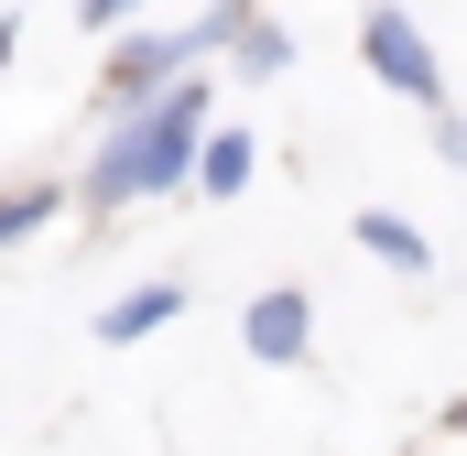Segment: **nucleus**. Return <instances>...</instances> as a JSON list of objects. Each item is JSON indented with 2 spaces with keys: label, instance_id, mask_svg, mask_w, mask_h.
Returning <instances> with one entry per match:
<instances>
[{
  "label": "nucleus",
  "instance_id": "1",
  "mask_svg": "<svg viewBox=\"0 0 467 456\" xmlns=\"http://www.w3.org/2000/svg\"><path fill=\"white\" fill-rule=\"evenodd\" d=\"M196 152H207V77H185L163 109H141V119H109V141L77 174V196L99 218L109 207H141V196H174V185H196Z\"/></svg>",
  "mask_w": 467,
  "mask_h": 456
},
{
  "label": "nucleus",
  "instance_id": "2",
  "mask_svg": "<svg viewBox=\"0 0 467 456\" xmlns=\"http://www.w3.org/2000/svg\"><path fill=\"white\" fill-rule=\"evenodd\" d=\"M358 55H369V77L391 88V98H413L424 119H446V66H435V44H424V22L413 11H358Z\"/></svg>",
  "mask_w": 467,
  "mask_h": 456
},
{
  "label": "nucleus",
  "instance_id": "3",
  "mask_svg": "<svg viewBox=\"0 0 467 456\" xmlns=\"http://www.w3.org/2000/svg\"><path fill=\"white\" fill-rule=\"evenodd\" d=\"M239 347H250L261 369H305V347H316V294H305V283H272V294H250Z\"/></svg>",
  "mask_w": 467,
  "mask_h": 456
},
{
  "label": "nucleus",
  "instance_id": "4",
  "mask_svg": "<svg viewBox=\"0 0 467 456\" xmlns=\"http://www.w3.org/2000/svg\"><path fill=\"white\" fill-rule=\"evenodd\" d=\"M174 316H185V283L163 272V283H130L119 305H99V337H109V347H141L152 326H174Z\"/></svg>",
  "mask_w": 467,
  "mask_h": 456
},
{
  "label": "nucleus",
  "instance_id": "5",
  "mask_svg": "<svg viewBox=\"0 0 467 456\" xmlns=\"http://www.w3.org/2000/svg\"><path fill=\"white\" fill-rule=\"evenodd\" d=\"M358 250H369L380 272H413V283L435 272V239H424L413 218H391V207H358Z\"/></svg>",
  "mask_w": 467,
  "mask_h": 456
},
{
  "label": "nucleus",
  "instance_id": "6",
  "mask_svg": "<svg viewBox=\"0 0 467 456\" xmlns=\"http://www.w3.org/2000/svg\"><path fill=\"white\" fill-rule=\"evenodd\" d=\"M229 55L250 66V77H283V66H294V22H272V11H239Z\"/></svg>",
  "mask_w": 467,
  "mask_h": 456
},
{
  "label": "nucleus",
  "instance_id": "7",
  "mask_svg": "<svg viewBox=\"0 0 467 456\" xmlns=\"http://www.w3.org/2000/svg\"><path fill=\"white\" fill-rule=\"evenodd\" d=\"M250 163H261V152H250V130H207V152H196V196H239V185H250Z\"/></svg>",
  "mask_w": 467,
  "mask_h": 456
},
{
  "label": "nucleus",
  "instance_id": "8",
  "mask_svg": "<svg viewBox=\"0 0 467 456\" xmlns=\"http://www.w3.org/2000/svg\"><path fill=\"white\" fill-rule=\"evenodd\" d=\"M55 207H66V185H11V196H0V250H11V239H33Z\"/></svg>",
  "mask_w": 467,
  "mask_h": 456
},
{
  "label": "nucleus",
  "instance_id": "9",
  "mask_svg": "<svg viewBox=\"0 0 467 456\" xmlns=\"http://www.w3.org/2000/svg\"><path fill=\"white\" fill-rule=\"evenodd\" d=\"M435 141H446V163H467V119H435Z\"/></svg>",
  "mask_w": 467,
  "mask_h": 456
},
{
  "label": "nucleus",
  "instance_id": "10",
  "mask_svg": "<svg viewBox=\"0 0 467 456\" xmlns=\"http://www.w3.org/2000/svg\"><path fill=\"white\" fill-rule=\"evenodd\" d=\"M11 44H22V22H0V66H11Z\"/></svg>",
  "mask_w": 467,
  "mask_h": 456
}]
</instances>
